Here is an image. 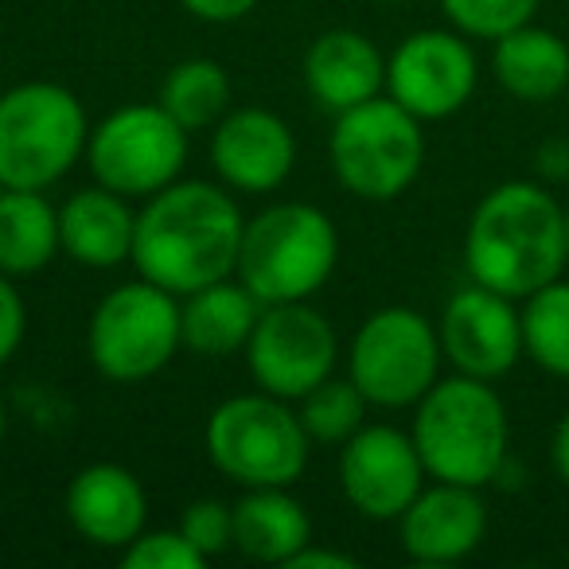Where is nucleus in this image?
Here are the masks:
<instances>
[{"label": "nucleus", "mask_w": 569, "mask_h": 569, "mask_svg": "<svg viewBox=\"0 0 569 569\" xmlns=\"http://www.w3.org/2000/svg\"><path fill=\"white\" fill-rule=\"evenodd\" d=\"M203 445L211 465L242 488H293L309 468L312 449L293 406L266 390L214 406Z\"/></svg>", "instance_id": "423d86ee"}, {"label": "nucleus", "mask_w": 569, "mask_h": 569, "mask_svg": "<svg viewBox=\"0 0 569 569\" xmlns=\"http://www.w3.org/2000/svg\"><path fill=\"white\" fill-rule=\"evenodd\" d=\"M203 553L183 538V530H149L144 527L133 542L121 550L126 569H203Z\"/></svg>", "instance_id": "cd10ccee"}, {"label": "nucleus", "mask_w": 569, "mask_h": 569, "mask_svg": "<svg viewBox=\"0 0 569 569\" xmlns=\"http://www.w3.org/2000/svg\"><path fill=\"white\" fill-rule=\"evenodd\" d=\"M180 4L207 24H234V20L250 17L258 9V0H180Z\"/></svg>", "instance_id": "7c9ffc66"}, {"label": "nucleus", "mask_w": 569, "mask_h": 569, "mask_svg": "<svg viewBox=\"0 0 569 569\" xmlns=\"http://www.w3.org/2000/svg\"><path fill=\"white\" fill-rule=\"evenodd\" d=\"M390 4H398V0H390Z\"/></svg>", "instance_id": "4c0bfd02"}, {"label": "nucleus", "mask_w": 569, "mask_h": 569, "mask_svg": "<svg viewBox=\"0 0 569 569\" xmlns=\"http://www.w3.org/2000/svg\"><path fill=\"white\" fill-rule=\"evenodd\" d=\"M566 98H569V87H566Z\"/></svg>", "instance_id": "e433bc0d"}, {"label": "nucleus", "mask_w": 569, "mask_h": 569, "mask_svg": "<svg viewBox=\"0 0 569 569\" xmlns=\"http://www.w3.org/2000/svg\"><path fill=\"white\" fill-rule=\"evenodd\" d=\"M491 74L519 102H553L569 87V43L530 20L491 43Z\"/></svg>", "instance_id": "aec40b11"}, {"label": "nucleus", "mask_w": 569, "mask_h": 569, "mask_svg": "<svg viewBox=\"0 0 569 569\" xmlns=\"http://www.w3.org/2000/svg\"><path fill=\"white\" fill-rule=\"evenodd\" d=\"M261 309L266 305L246 289L242 281H222L203 284L196 293L180 297V328H183V348L191 356L203 359H227L242 351L253 336Z\"/></svg>", "instance_id": "412c9836"}, {"label": "nucleus", "mask_w": 569, "mask_h": 569, "mask_svg": "<svg viewBox=\"0 0 569 569\" xmlns=\"http://www.w3.org/2000/svg\"><path fill=\"white\" fill-rule=\"evenodd\" d=\"M90 121L59 82H20L0 94V188L48 191L87 157Z\"/></svg>", "instance_id": "39448f33"}, {"label": "nucleus", "mask_w": 569, "mask_h": 569, "mask_svg": "<svg viewBox=\"0 0 569 569\" xmlns=\"http://www.w3.org/2000/svg\"><path fill=\"white\" fill-rule=\"evenodd\" d=\"M566 261H569V207H566Z\"/></svg>", "instance_id": "c9c22d12"}, {"label": "nucleus", "mask_w": 569, "mask_h": 569, "mask_svg": "<svg viewBox=\"0 0 569 569\" xmlns=\"http://www.w3.org/2000/svg\"><path fill=\"white\" fill-rule=\"evenodd\" d=\"M340 261V230L312 203H273L246 219L234 277L261 305L309 301Z\"/></svg>", "instance_id": "20e7f679"}, {"label": "nucleus", "mask_w": 569, "mask_h": 569, "mask_svg": "<svg viewBox=\"0 0 569 569\" xmlns=\"http://www.w3.org/2000/svg\"><path fill=\"white\" fill-rule=\"evenodd\" d=\"M137 214L126 196L102 188H82L59 207V246L87 269H118L133 258Z\"/></svg>", "instance_id": "6ab92c4d"}, {"label": "nucleus", "mask_w": 569, "mask_h": 569, "mask_svg": "<svg viewBox=\"0 0 569 569\" xmlns=\"http://www.w3.org/2000/svg\"><path fill=\"white\" fill-rule=\"evenodd\" d=\"M289 569H356V558L351 553H340V550H317V546H305Z\"/></svg>", "instance_id": "2f4dec72"}, {"label": "nucleus", "mask_w": 569, "mask_h": 569, "mask_svg": "<svg viewBox=\"0 0 569 569\" xmlns=\"http://www.w3.org/2000/svg\"><path fill=\"white\" fill-rule=\"evenodd\" d=\"M480 63L457 28L413 32L387 59V98L418 121H445L460 113L476 94Z\"/></svg>", "instance_id": "f8f14e48"}, {"label": "nucleus", "mask_w": 569, "mask_h": 569, "mask_svg": "<svg viewBox=\"0 0 569 569\" xmlns=\"http://www.w3.org/2000/svg\"><path fill=\"white\" fill-rule=\"evenodd\" d=\"M437 336H441L445 363H452L457 375H472L483 382L511 375L522 359L519 305L476 281L449 297L437 320Z\"/></svg>", "instance_id": "ddd939ff"}, {"label": "nucleus", "mask_w": 569, "mask_h": 569, "mask_svg": "<svg viewBox=\"0 0 569 569\" xmlns=\"http://www.w3.org/2000/svg\"><path fill=\"white\" fill-rule=\"evenodd\" d=\"M488 538V503L480 488L433 480L398 515V542L418 566H452L480 550Z\"/></svg>", "instance_id": "dca6fc26"}, {"label": "nucleus", "mask_w": 569, "mask_h": 569, "mask_svg": "<svg viewBox=\"0 0 569 569\" xmlns=\"http://www.w3.org/2000/svg\"><path fill=\"white\" fill-rule=\"evenodd\" d=\"M367 406L371 402H367L356 382L332 375L320 387H312L305 398H297V418H301L312 445H343L363 429Z\"/></svg>", "instance_id": "a878e982"}, {"label": "nucleus", "mask_w": 569, "mask_h": 569, "mask_svg": "<svg viewBox=\"0 0 569 569\" xmlns=\"http://www.w3.org/2000/svg\"><path fill=\"white\" fill-rule=\"evenodd\" d=\"M87 160L102 188L126 199H149L180 180L188 129L160 102H129L90 129Z\"/></svg>", "instance_id": "9d476101"}, {"label": "nucleus", "mask_w": 569, "mask_h": 569, "mask_svg": "<svg viewBox=\"0 0 569 569\" xmlns=\"http://www.w3.org/2000/svg\"><path fill=\"white\" fill-rule=\"evenodd\" d=\"M312 542V519L289 488H246L234 499V550L269 566H289Z\"/></svg>", "instance_id": "4be33fe9"}, {"label": "nucleus", "mask_w": 569, "mask_h": 569, "mask_svg": "<svg viewBox=\"0 0 569 569\" xmlns=\"http://www.w3.org/2000/svg\"><path fill=\"white\" fill-rule=\"evenodd\" d=\"M465 266L476 284L522 301L561 277L566 207L535 180H507L476 203L465 230Z\"/></svg>", "instance_id": "f03ea898"}, {"label": "nucleus", "mask_w": 569, "mask_h": 569, "mask_svg": "<svg viewBox=\"0 0 569 569\" xmlns=\"http://www.w3.org/2000/svg\"><path fill=\"white\" fill-rule=\"evenodd\" d=\"M413 445L433 480L483 488L507 465L511 421L496 387L472 375H449L413 406Z\"/></svg>", "instance_id": "7ed1b4c3"}, {"label": "nucleus", "mask_w": 569, "mask_h": 569, "mask_svg": "<svg viewBox=\"0 0 569 569\" xmlns=\"http://www.w3.org/2000/svg\"><path fill=\"white\" fill-rule=\"evenodd\" d=\"M4 429H9V406L0 398V441H4Z\"/></svg>", "instance_id": "f704fd0d"}, {"label": "nucleus", "mask_w": 569, "mask_h": 569, "mask_svg": "<svg viewBox=\"0 0 569 569\" xmlns=\"http://www.w3.org/2000/svg\"><path fill=\"white\" fill-rule=\"evenodd\" d=\"M542 0H441V12L468 40L496 43L499 36L530 24Z\"/></svg>", "instance_id": "bb28decb"}, {"label": "nucleus", "mask_w": 569, "mask_h": 569, "mask_svg": "<svg viewBox=\"0 0 569 569\" xmlns=\"http://www.w3.org/2000/svg\"><path fill=\"white\" fill-rule=\"evenodd\" d=\"M160 106L180 121L188 133L211 129L230 110V79L214 59H183L164 74Z\"/></svg>", "instance_id": "b1692460"}, {"label": "nucleus", "mask_w": 569, "mask_h": 569, "mask_svg": "<svg viewBox=\"0 0 569 569\" xmlns=\"http://www.w3.org/2000/svg\"><path fill=\"white\" fill-rule=\"evenodd\" d=\"M538 168H542L546 176H569V144H542V152H538Z\"/></svg>", "instance_id": "72a5a7b5"}, {"label": "nucleus", "mask_w": 569, "mask_h": 569, "mask_svg": "<svg viewBox=\"0 0 569 569\" xmlns=\"http://www.w3.org/2000/svg\"><path fill=\"white\" fill-rule=\"evenodd\" d=\"M180 348V297L144 277L110 289L98 301L87 328V351L94 371L121 387L160 375Z\"/></svg>", "instance_id": "6e6552de"}, {"label": "nucleus", "mask_w": 569, "mask_h": 569, "mask_svg": "<svg viewBox=\"0 0 569 569\" xmlns=\"http://www.w3.org/2000/svg\"><path fill=\"white\" fill-rule=\"evenodd\" d=\"M67 519L90 546L126 550L149 522V496L126 465L98 460L67 483Z\"/></svg>", "instance_id": "f3484780"}, {"label": "nucleus", "mask_w": 569, "mask_h": 569, "mask_svg": "<svg viewBox=\"0 0 569 569\" xmlns=\"http://www.w3.org/2000/svg\"><path fill=\"white\" fill-rule=\"evenodd\" d=\"M180 530L203 558H219V553L234 550V503L222 499H196L183 507Z\"/></svg>", "instance_id": "c85d7f7f"}, {"label": "nucleus", "mask_w": 569, "mask_h": 569, "mask_svg": "<svg viewBox=\"0 0 569 569\" xmlns=\"http://www.w3.org/2000/svg\"><path fill=\"white\" fill-rule=\"evenodd\" d=\"M246 363L258 390L297 402L336 375L340 340L325 312H317L309 301L266 305L246 343Z\"/></svg>", "instance_id": "9b49d317"}, {"label": "nucleus", "mask_w": 569, "mask_h": 569, "mask_svg": "<svg viewBox=\"0 0 569 569\" xmlns=\"http://www.w3.org/2000/svg\"><path fill=\"white\" fill-rule=\"evenodd\" d=\"M305 87L325 110L343 113L387 90V59L363 32L332 28L305 51Z\"/></svg>", "instance_id": "a211bd4d"}, {"label": "nucleus", "mask_w": 569, "mask_h": 569, "mask_svg": "<svg viewBox=\"0 0 569 569\" xmlns=\"http://www.w3.org/2000/svg\"><path fill=\"white\" fill-rule=\"evenodd\" d=\"M441 363L445 351L437 325L406 305L371 312L348 348V379L363 390L367 402L382 410L418 406L441 379Z\"/></svg>", "instance_id": "1a4fd4ad"}, {"label": "nucleus", "mask_w": 569, "mask_h": 569, "mask_svg": "<svg viewBox=\"0 0 569 569\" xmlns=\"http://www.w3.org/2000/svg\"><path fill=\"white\" fill-rule=\"evenodd\" d=\"M242 207L207 180H176L144 199L133 230V266L144 281L188 297L234 273Z\"/></svg>", "instance_id": "f257e3e1"}, {"label": "nucleus", "mask_w": 569, "mask_h": 569, "mask_svg": "<svg viewBox=\"0 0 569 569\" xmlns=\"http://www.w3.org/2000/svg\"><path fill=\"white\" fill-rule=\"evenodd\" d=\"M211 164L230 191L266 196L277 191L297 164V137L273 110L246 106L227 110L211 133Z\"/></svg>", "instance_id": "2eb2a0df"}, {"label": "nucleus", "mask_w": 569, "mask_h": 569, "mask_svg": "<svg viewBox=\"0 0 569 569\" xmlns=\"http://www.w3.org/2000/svg\"><path fill=\"white\" fill-rule=\"evenodd\" d=\"M522 356L553 379H569V281L550 284L522 297Z\"/></svg>", "instance_id": "393cba45"}, {"label": "nucleus", "mask_w": 569, "mask_h": 569, "mask_svg": "<svg viewBox=\"0 0 569 569\" xmlns=\"http://www.w3.org/2000/svg\"><path fill=\"white\" fill-rule=\"evenodd\" d=\"M28 332V309L20 289L12 284L9 273H0V367L9 363L12 356L20 351Z\"/></svg>", "instance_id": "c756f323"}, {"label": "nucleus", "mask_w": 569, "mask_h": 569, "mask_svg": "<svg viewBox=\"0 0 569 569\" xmlns=\"http://www.w3.org/2000/svg\"><path fill=\"white\" fill-rule=\"evenodd\" d=\"M59 250V207L43 191L0 188V273L32 277Z\"/></svg>", "instance_id": "5701e85b"}, {"label": "nucleus", "mask_w": 569, "mask_h": 569, "mask_svg": "<svg viewBox=\"0 0 569 569\" xmlns=\"http://www.w3.org/2000/svg\"><path fill=\"white\" fill-rule=\"evenodd\" d=\"M426 476L413 433L395 426H363L340 445V488L363 519L398 522L426 488Z\"/></svg>", "instance_id": "4468645a"}, {"label": "nucleus", "mask_w": 569, "mask_h": 569, "mask_svg": "<svg viewBox=\"0 0 569 569\" xmlns=\"http://www.w3.org/2000/svg\"><path fill=\"white\" fill-rule=\"evenodd\" d=\"M550 465H553V476L569 488V410L558 418L553 426V437H550Z\"/></svg>", "instance_id": "473e14b6"}, {"label": "nucleus", "mask_w": 569, "mask_h": 569, "mask_svg": "<svg viewBox=\"0 0 569 569\" xmlns=\"http://www.w3.org/2000/svg\"><path fill=\"white\" fill-rule=\"evenodd\" d=\"M328 160H332L336 180L351 196L367 203H390L418 180L426 164V133L410 110L379 94L336 113Z\"/></svg>", "instance_id": "0eeeda50"}]
</instances>
